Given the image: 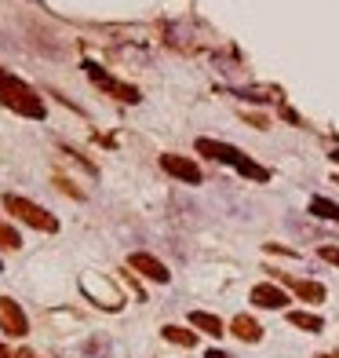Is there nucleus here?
Instances as JSON below:
<instances>
[{"label": "nucleus", "mask_w": 339, "mask_h": 358, "mask_svg": "<svg viewBox=\"0 0 339 358\" xmlns=\"http://www.w3.org/2000/svg\"><path fill=\"white\" fill-rule=\"evenodd\" d=\"M0 329H4L8 337H15V340H22L26 332H30V322H26L22 307L11 296H0Z\"/></svg>", "instance_id": "nucleus-5"}, {"label": "nucleus", "mask_w": 339, "mask_h": 358, "mask_svg": "<svg viewBox=\"0 0 339 358\" xmlns=\"http://www.w3.org/2000/svg\"><path fill=\"white\" fill-rule=\"evenodd\" d=\"M164 340H172L179 343V348H197V332H190V329H182V326H164Z\"/></svg>", "instance_id": "nucleus-14"}, {"label": "nucleus", "mask_w": 339, "mask_h": 358, "mask_svg": "<svg viewBox=\"0 0 339 358\" xmlns=\"http://www.w3.org/2000/svg\"><path fill=\"white\" fill-rule=\"evenodd\" d=\"M318 358H339V355H318Z\"/></svg>", "instance_id": "nucleus-20"}, {"label": "nucleus", "mask_w": 339, "mask_h": 358, "mask_svg": "<svg viewBox=\"0 0 339 358\" xmlns=\"http://www.w3.org/2000/svg\"><path fill=\"white\" fill-rule=\"evenodd\" d=\"M197 153H201V158L219 161V164H230V169H238L244 179H255V183H267V179H270V172L263 169V164H255L252 158H244L238 147L219 143V139H197Z\"/></svg>", "instance_id": "nucleus-1"}, {"label": "nucleus", "mask_w": 339, "mask_h": 358, "mask_svg": "<svg viewBox=\"0 0 339 358\" xmlns=\"http://www.w3.org/2000/svg\"><path fill=\"white\" fill-rule=\"evenodd\" d=\"M204 358H230V355H226V351H219V348H212V351H208Z\"/></svg>", "instance_id": "nucleus-17"}, {"label": "nucleus", "mask_w": 339, "mask_h": 358, "mask_svg": "<svg viewBox=\"0 0 339 358\" xmlns=\"http://www.w3.org/2000/svg\"><path fill=\"white\" fill-rule=\"evenodd\" d=\"M252 303L263 307V311H278V307L289 303V292H284L281 285H273V281H263V285L252 289Z\"/></svg>", "instance_id": "nucleus-8"}, {"label": "nucleus", "mask_w": 339, "mask_h": 358, "mask_svg": "<svg viewBox=\"0 0 339 358\" xmlns=\"http://www.w3.org/2000/svg\"><path fill=\"white\" fill-rule=\"evenodd\" d=\"M88 77H91V81H95L99 88H102V92H110L113 99H121V102H139L142 95H139V88H128V84H121V81H113V77L110 73H102L99 66H95V62H88Z\"/></svg>", "instance_id": "nucleus-6"}, {"label": "nucleus", "mask_w": 339, "mask_h": 358, "mask_svg": "<svg viewBox=\"0 0 339 358\" xmlns=\"http://www.w3.org/2000/svg\"><path fill=\"white\" fill-rule=\"evenodd\" d=\"M128 267H132L135 274H142V278H150V281H157V285H168V267L157 260V256H150V252H132L128 256Z\"/></svg>", "instance_id": "nucleus-7"}, {"label": "nucleus", "mask_w": 339, "mask_h": 358, "mask_svg": "<svg viewBox=\"0 0 339 358\" xmlns=\"http://www.w3.org/2000/svg\"><path fill=\"white\" fill-rule=\"evenodd\" d=\"M0 249H22V238H19V230L15 227H8V223H0Z\"/></svg>", "instance_id": "nucleus-15"}, {"label": "nucleus", "mask_w": 339, "mask_h": 358, "mask_svg": "<svg viewBox=\"0 0 339 358\" xmlns=\"http://www.w3.org/2000/svg\"><path fill=\"white\" fill-rule=\"evenodd\" d=\"M190 326L201 329L204 337H223V332H226L223 318H215V314H208V311H190Z\"/></svg>", "instance_id": "nucleus-10"}, {"label": "nucleus", "mask_w": 339, "mask_h": 358, "mask_svg": "<svg viewBox=\"0 0 339 358\" xmlns=\"http://www.w3.org/2000/svg\"><path fill=\"white\" fill-rule=\"evenodd\" d=\"M0 271H4V263H0Z\"/></svg>", "instance_id": "nucleus-21"}, {"label": "nucleus", "mask_w": 339, "mask_h": 358, "mask_svg": "<svg viewBox=\"0 0 339 358\" xmlns=\"http://www.w3.org/2000/svg\"><path fill=\"white\" fill-rule=\"evenodd\" d=\"M332 161H336V164H339V150H336V153H332Z\"/></svg>", "instance_id": "nucleus-19"}, {"label": "nucleus", "mask_w": 339, "mask_h": 358, "mask_svg": "<svg viewBox=\"0 0 339 358\" xmlns=\"http://www.w3.org/2000/svg\"><path fill=\"white\" fill-rule=\"evenodd\" d=\"M289 285L303 296L307 303H321L325 300V285H318V281H307V278H289Z\"/></svg>", "instance_id": "nucleus-11"}, {"label": "nucleus", "mask_w": 339, "mask_h": 358, "mask_svg": "<svg viewBox=\"0 0 339 358\" xmlns=\"http://www.w3.org/2000/svg\"><path fill=\"white\" fill-rule=\"evenodd\" d=\"M161 169L179 179V183H190V187H197L201 183V169L193 164V158H182V153H164L161 158Z\"/></svg>", "instance_id": "nucleus-4"}, {"label": "nucleus", "mask_w": 339, "mask_h": 358, "mask_svg": "<svg viewBox=\"0 0 339 358\" xmlns=\"http://www.w3.org/2000/svg\"><path fill=\"white\" fill-rule=\"evenodd\" d=\"M0 358H11V351L4 348V343H0Z\"/></svg>", "instance_id": "nucleus-18"}, {"label": "nucleus", "mask_w": 339, "mask_h": 358, "mask_svg": "<svg viewBox=\"0 0 339 358\" xmlns=\"http://www.w3.org/2000/svg\"><path fill=\"white\" fill-rule=\"evenodd\" d=\"M289 322L303 332H321L325 329V318L321 314H310V311H289Z\"/></svg>", "instance_id": "nucleus-12"}, {"label": "nucleus", "mask_w": 339, "mask_h": 358, "mask_svg": "<svg viewBox=\"0 0 339 358\" xmlns=\"http://www.w3.org/2000/svg\"><path fill=\"white\" fill-rule=\"evenodd\" d=\"M0 102H4L8 110L22 113V117H33V121L44 117L41 95H37L26 81H19V77H11V73H4V70H0Z\"/></svg>", "instance_id": "nucleus-2"}, {"label": "nucleus", "mask_w": 339, "mask_h": 358, "mask_svg": "<svg viewBox=\"0 0 339 358\" xmlns=\"http://www.w3.org/2000/svg\"><path fill=\"white\" fill-rule=\"evenodd\" d=\"M310 216H321L329 223H339V205L329 198H310Z\"/></svg>", "instance_id": "nucleus-13"}, {"label": "nucleus", "mask_w": 339, "mask_h": 358, "mask_svg": "<svg viewBox=\"0 0 339 358\" xmlns=\"http://www.w3.org/2000/svg\"><path fill=\"white\" fill-rule=\"evenodd\" d=\"M230 332H233L238 340H244V343H259V340H263V326H259L252 314H238V318L230 322Z\"/></svg>", "instance_id": "nucleus-9"}, {"label": "nucleus", "mask_w": 339, "mask_h": 358, "mask_svg": "<svg viewBox=\"0 0 339 358\" xmlns=\"http://www.w3.org/2000/svg\"><path fill=\"white\" fill-rule=\"evenodd\" d=\"M318 256H321L325 263H336V267H339V249H336V245H321Z\"/></svg>", "instance_id": "nucleus-16"}, {"label": "nucleus", "mask_w": 339, "mask_h": 358, "mask_svg": "<svg viewBox=\"0 0 339 358\" xmlns=\"http://www.w3.org/2000/svg\"><path fill=\"white\" fill-rule=\"evenodd\" d=\"M4 209L11 216H19V220L26 227H33V230H44V234H55L59 230V220L51 216L48 209H41V205H33L30 198H19V194H4Z\"/></svg>", "instance_id": "nucleus-3"}]
</instances>
